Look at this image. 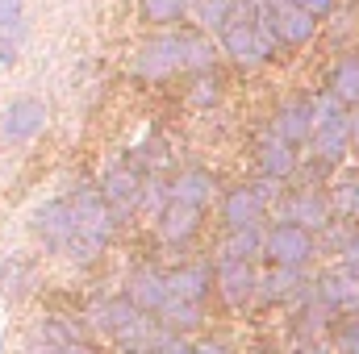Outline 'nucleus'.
<instances>
[{
	"label": "nucleus",
	"instance_id": "0eeeda50",
	"mask_svg": "<svg viewBox=\"0 0 359 354\" xmlns=\"http://www.w3.org/2000/svg\"><path fill=\"white\" fill-rule=\"evenodd\" d=\"M288 225H301V229H309L313 238L334 221V213H330V200H326V192L322 187H297L288 200H284V208H276Z\"/></svg>",
	"mask_w": 359,
	"mask_h": 354
},
{
	"label": "nucleus",
	"instance_id": "ddd939ff",
	"mask_svg": "<svg viewBox=\"0 0 359 354\" xmlns=\"http://www.w3.org/2000/svg\"><path fill=\"white\" fill-rule=\"evenodd\" d=\"M255 300L264 304H288V300H309V279L297 267H268L255 283Z\"/></svg>",
	"mask_w": 359,
	"mask_h": 354
},
{
	"label": "nucleus",
	"instance_id": "37998d69",
	"mask_svg": "<svg viewBox=\"0 0 359 354\" xmlns=\"http://www.w3.org/2000/svg\"><path fill=\"white\" fill-rule=\"evenodd\" d=\"M268 8H284V4H292V0H264Z\"/></svg>",
	"mask_w": 359,
	"mask_h": 354
},
{
	"label": "nucleus",
	"instance_id": "412c9836",
	"mask_svg": "<svg viewBox=\"0 0 359 354\" xmlns=\"http://www.w3.org/2000/svg\"><path fill=\"white\" fill-rule=\"evenodd\" d=\"M326 92H330L343 108H359V55H343V59L330 67Z\"/></svg>",
	"mask_w": 359,
	"mask_h": 354
},
{
	"label": "nucleus",
	"instance_id": "a211bd4d",
	"mask_svg": "<svg viewBox=\"0 0 359 354\" xmlns=\"http://www.w3.org/2000/svg\"><path fill=\"white\" fill-rule=\"evenodd\" d=\"M201 208H188V204H176V200H168L163 208H159V217H155V229H159V238L168 242V246H188L196 234H201Z\"/></svg>",
	"mask_w": 359,
	"mask_h": 354
},
{
	"label": "nucleus",
	"instance_id": "72a5a7b5",
	"mask_svg": "<svg viewBox=\"0 0 359 354\" xmlns=\"http://www.w3.org/2000/svg\"><path fill=\"white\" fill-rule=\"evenodd\" d=\"M334 354H359V313L334 325Z\"/></svg>",
	"mask_w": 359,
	"mask_h": 354
},
{
	"label": "nucleus",
	"instance_id": "f704fd0d",
	"mask_svg": "<svg viewBox=\"0 0 359 354\" xmlns=\"http://www.w3.org/2000/svg\"><path fill=\"white\" fill-rule=\"evenodd\" d=\"M292 4H297L301 13H309L318 25H322L326 17H334V8H339V0H292Z\"/></svg>",
	"mask_w": 359,
	"mask_h": 354
},
{
	"label": "nucleus",
	"instance_id": "5701e85b",
	"mask_svg": "<svg viewBox=\"0 0 359 354\" xmlns=\"http://www.w3.org/2000/svg\"><path fill=\"white\" fill-rule=\"evenodd\" d=\"M222 96H226V80H222V71H192V76H188L184 100H188L192 108H217Z\"/></svg>",
	"mask_w": 359,
	"mask_h": 354
},
{
	"label": "nucleus",
	"instance_id": "2eb2a0df",
	"mask_svg": "<svg viewBox=\"0 0 359 354\" xmlns=\"http://www.w3.org/2000/svg\"><path fill=\"white\" fill-rule=\"evenodd\" d=\"M213 196H217V179L209 167H184L168 179V200H176V204L205 213V204H213Z\"/></svg>",
	"mask_w": 359,
	"mask_h": 354
},
{
	"label": "nucleus",
	"instance_id": "c03bdc74",
	"mask_svg": "<svg viewBox=\"0 0 359 354\" xmlns=\"http://www.w3.org/2000/svg\"><path fill=\"white\" fill-rule=\"evenodd\" d=\"M180 4H184V13H188V8H192V4H196V0H180Z\"/></svg>",
	"mask_w": 359,
	"mask_h": 354
},
{
	"label": "nucleus",
	"instance_id": "ea45409f",
	"mask_svg": "<svg viewBox=\"0 0 359 354\" xmlns=\"http://www.w3.org/2000/svg\"><path fill=\"white\" fill-rule=\"evenodd\" d=\"M188 351H192V342H184V338H168L155 354H188Z\"/></svg>",
	"mask_w": 359,
	"mask_h": 354
},
{
	"label": "nucleus",
	"instance_id": "a878e982",
	"mask_svg": "<svg viewBox=\"0 0 359 354\" xmlns=\"http://www.w3.org/2000/svg\"><path fill=\"white\" fill-rule=\"evenodd\" d=\"M326 330H334V313L322 309L318 300H301V313H297V334H301V342H322Z\"/></svg>",
	"mask_w": 359,
	"mask_h": 354
},
{
	"label": "nucleus",
	"instance_id": "6e6552de",
	"mask_svg": "<svg viewBox=\"0 0 359 354\" xmlns=\"http://www.w3.org/2000/svg\"><path fill=\"white\" fill-rule=\"evenodd\" d=\"M121 296H126L142 317H159V309L172 300V296H168V271L155 267V263L134 267L130 279H126V292H121Z\"/></svg>",
	"mask_w": 359,
	"mask_h": 354
},
{
	"label": "nucleus",
	"instance_id": "dca6fc26",
	"mask_svg": "<svg viewBox=\"0 0 359 354\" xmlns=\"http://www.w3.org/2000/svg\"><path fill=\"white\" fill-rule=\"evenodd\" d=\"M209 292H213V263L209 259H196V263H184L176 271H168V296L172 300L205 304Z\"/></svg>",
	"mask_w": 359,
	"mask_h": 354
},
{
	"label": "nucleus",
	"instance_id": "f3484780",
	"mask_svg": "<svg viewBox=\"0 0 359 354\" xmlns=\"http://www.w3.org/2000/svg\"><path fill=\"white\" fill-rule=\"evenodd\" d=\"M268 25H271V34H276V42H280V50H297V46L313 42V34H318V21L309 13H301L297 4L268 8Z\"/></svg>",
	"mask_w": 359,
	"mask_h": 354
},
{
	"label": "nucleus",
	"instance_id": "c9c22d12",
	"mask_svg": "<svg viewBox=\"0 0 359 354\" xmlns=\"http://www.w3.org/2000/svg\"><path fill=\"white\" fill-rule=\"evenodd\" d=\"M339 267H343V271H347L351 279H359V229L351 234V242H347V246L339 250Z\"/></svg>",
	"mask_w": 359,
	"mask_h": 354
},
{
	"label": "nucleus",
	"instance_id": "393cba45",
	"mask_svg": "<svg viewBox=\"0 0 359 354\" xmlns=\"http://www.w3.org/2000/svg\"><path fill=\"white\" fill-rule=\"evenodd\" d=\"M205 321V304H184V300H168L163 309H159V325L172 334V338H180L184 330H196Z\"/></svg>",
	"mask_w": 359,
	"mask_h": 354
},
{
	"label": "nucleus",
	"instance_id": "423d86ee",
	"mask_svg": "<svg viewBox=\"0 0 359 354\" xmlns=\"http://www.w3.org/2000/svg\"><path fill=\"white\" fill-rule=\"evenodd\" d=\"M309 300H318L334 317H355L359 313V279H351L343 267H330V271H322L309 283Z\"/></svg>",
	"mask_w": 359,
	"mask_h": 354
},
{
	"label": "nucleus",
	"instance_id": "aec40b11",
	"mask_svg": "<svg viewBox=\"0 0 359 354\" xmlns=\"http://www.w3.org/2000/svg\"><path fill=\"white\" fill-rule=\"evenodd\" d=\"M138 317H142V313H138L126 296H109V300H100V304L92 309L88 321H92V330H96V334H104V338H113V342H117V338L138 321Z\"/></svg>",
	"mask_w": 359,
	"mask_h": 354
},
{
	"label": "nucleus",
	"instance_id": "a19ab883",
	"mask_svg": "<svg viewBox=\"0 0 359 354\" xmlns=\"http://www.w3.org/2000/svg\"><path fill=\"white\" fill-rule=\"evenodd\" d=\"M292 354H334V351H330L326 342H301V346H297Z\"/></svg>",
	"mask_w": 359,
	"mask_h": 354
},
{
	"label": "nucleus",
	"instance_id": "bb28decb",
	"mask_svg": "<svg viewBox=\"0 0 359 354\" xmlns=\"http://www.w3.org/2000/svg\"><path fill=\"white\" fill-rule=\"evenodd\" d=\"M192 17H196V29L213 38V34H222L234 21V0H196Z\"/></svg>",
	"mask_w": 359,
	"mask_h": 354
},
{
	"label": "nucleus",
	"instance_id": "f8f14e48",
	"mask_svg": "<svg viewBox=\"0 0 359 354\" xmlns=\"http://www.w3.org/2000/svg\"><path fill=\"white\" fill-rule=\"evenodd\" d=\"M138 187H142V171L138 167H109L104 171V179L96 183V192L104 196V204L126 221L130 213H138Z\"/></svg>",
	"mask_w": 359,
	"mask_h": 354
},
{
	"label": "nucleus",
	"instance_id": "cd10ccee",
	"mask_svg": "<svg viewBox=\"0 0 359 354\" xmlns=\"http://www.w3.org/2000/svg\"><path fill=\"white\" fill-rule=\"evenodd\" d=\"M34 263L25 259V255H13V259H4L0 263V292L4 296H25L29 288H34Z\"/></svg>",
	"mask_w": 359,
	"mask_h": 354
},
{
	"label": "nucleus",
	"instance_id": "2f4dec72",
	"mask_svg": "<svg viewBox=\"0 0 359 354\" xmlns=\"http://www.w3.org/2000/svg\"><path fill=\"white\" fill-rule=\"evenodd\" d=\"M25 34V0H0V38H17Z\"/></svg>",
	"mask_w": 359,
	"mask_h": 354
},
{
	"label": "nucleus",
	"instance_id": "39448f33",
	"mask_svg": "<svg viewBox=\"0 0 359 354\" xmlns=\"http://www.w3.org/2000/svg\"><path fill=\"white\" fill-rule=\"evenodd\" d=\"M29 229H34V238L42 242V250H46V255H63V246L76 238V221H72L67 200H63V196H55V200L38 204V208H34V217H29Z\"/></svg>",
	"mask_w": 359,
	"mask_h": 354
},
{
	"label": "nucleus",
	"instance_id": "9d476101",
	"mask_svg": "<svg viewBox=\"0 0 359 354\" xmlns=\"http://www.w3.org/2000/svg\"><path fill=\"white\" fill-rule=\"evenodd\" d=\"M46 129V104L38 96H17L8 108H4V121H0V138L21 146L29 138H38Z\"/></svg>",
	"mask_w": 359,
	"mask_h": 354
},
{
	"label": "nucleus",
	"instance_id": "e433bc0d",
	"mask_svg": "<svg viewBox=\"0 0 359 354\" xmlns=\"http://www.w3.org/2000/svg\"><path fill=\"white\" fill-rule=\"evenodd\" d=\"M188 354H234V351H230V342H222V338H205V342H196Z\"/></svg>",
	"mask_w": 359,
	"mask_h": 354
},
{
	"label": "nucleus",
	"instance_id": "c85d7f7f",
	"mask_svg": "<svg viewBox=\"0 0 359 354\" xmlns=\"http://www.w3.org/2000/svg\"><path fill=\"white\" fill-rule=\"evenodd\" d=\"M138 17L155 29H172L176 21H184V4L180 0H138Z\"/></svg>",
	"mask_w": 359,
	"mask_h": 354
},
{
	"label": "nucleus",
	"instance_id": "6ab92c4d",
	"mask_svg": "<svg viewBox=\"0 0 359 354\" xmlns=\"http://www.w3.org/2000/svg\"><path fill=\"white\" fill-rule=\"evenodd\" d=\"M255 167H259V179H268V183H284V179L297 176V167H301V159H297V150L292 146H284L280 138H264L259 142V150H255Z\"/></svg>",
	"mask_w": 359,
	"mask_h": 354
},
{
	"label": "nucleus",
	"instance_id": "b1692460",
	"mask_svg": "<svg viewBox=\"0 0 359 354\" xmlns=\"http://www.w3.org/2000/svg\"><path fill=\"white\" fill-rule=\"evenodd\" d=\"M184 71H217V42L201 29H184Z\"/></svg>",
	"mask_w": 359,
	"mask_h": 354
},
{
	"label": "nucleus",
	"instance_id": "c756f323",
	"mask_svg": "<svg viewBox=\"0 0 359 354\" xmlns=\"http://www.w3.org/2000/svg\"><path fill=\"white\" fill-rule=\"evenodd\" d=\"M326 200H330L334 221H339V217H343V221H355L359 217V179H343V183H334V192H326Z\"/></svg>",
	"mask_w": 359,
	"mask_h": 354
},
{
	"label": "nucleus",
	"instance_id": "4be33fe9",
	"mask_svg": "<svg viewBox=\"0 0 359 354\" xmlns=\"http://www.w3.org/2000/svg\"><path fill=\"white\" fill-rule=\"evenodd\" d=\"M217 259H230V263H255V259H264V229H226Z\"/></svg>",
	"mask_w": 359,
	"mask_h": 354
},
{
	"label": "nucleus",
	"instance_id": "9b49d317",
	"mask_svg": "<svg viewBox=\"0 0 359 354\" xmlns=\"http://www.w3.org/2000/svg\"><path fill=\"white\" fill-rule=\"evenodd\" d=\"M217 38H222L217 50H222L230 63H238L243 71H255V67L268 63V59H264V46H259V34H255V21H230Z\"/></svg>",
	"mask_w": 359,
	"mask_h": 354
},
{
	"label": "nucleus",
	"instance_id": "79ce46f5",
	"mask_svg": "<svg viewBox=\"0 0 359 354\" xmlns=\"http://www.w3.org/2000/svg\"><path fill=\"white\" fill-rule=\"evenodd\" d=\"M351 150H359V108H351Z\"/></svg>",
	"mask_w": 359,
	"mask_h": 354
},
{
	"label": "nucleus",
	"instance_id": "473e14b6",
	"mask_svg": "<svg viewBox=\"0 0 359 354\" xmlns=\"http://www.w3.org/2000/svg\"><path fill=\"white\" fill-rule=\"evenodd\" d=\"M100 250H104V246H96V242H88V238H80V234H76V238L63 246V259H67V263H76V267H92L96 259H100Z\"/></svg>",
	"mask_w": 359,
	"mask_h": 354
},
{
	"label": "nucleus",
	"instance_id": "f257e3e1",
	"mask_svg": "<svg viewBox=\"0 0 359 354\" xmlns=\"http://www.w3.org/2000/svg\"><path fill=\"white\" fill-rule=\"evenodd\" d=\"M63 200H67V208H72V221H76V234H80V238H88V242H96V246H109V242L117 238L121 217L104 204V196L96 192V183L72 187Z\"/></svg>",
	"mask_w": 359,
	"mask_h": 354
},
{
	"label": "nucleus",
	"instance_id": "4c0bfd02",
	"mask_svg": "<svg viewBox=\"0 0 359 354\" xmlns=\"http://www.w3.org/2000/svg\"><path fill=\"white\" fill-rule=\"evenodd\" d=\"M17 50H21L17 38H0V67H13L17 63Z\"/></svg>",
	"mask_w": 359,
	"mask_h": 354
},
{
	"label": "nucleus",
	"instance_id": "a18cd8bd",
	"mask_svg": "<svg viewBox=\"0 0 359 354\" xmlns=\"http://www.w3.org/2000/svg\"><path fill=\"white\" fill-rule=\"evenodd\" d=\"M34 354H46V351H34Z\"/></svg>",
	"mask_w": 359,
	"mask_h": 354
},
{
	"label": "nucleus",
	"instance_id": "7ed1b4c3",
	"mask_svg": "<svg viewBox=\"0 0 359 354\" xmlns=\"http://www.w3.org/2000/svg\"><path fill=\"white\" fill-rule=\"evenodd\" d=\"M176 71H184V29L180 34H155L138 46L134 55V80H147V84H163L172 80Z\"/></svg>",
	"mask_w": 359,
	"mask_h": 354
},
{
	"label": "nucleus",
	"instance_id": "1a4fd4ad",
	"mask_svg": "<svg viewBox=\"0 0 359 354\" xmlns=\"http://www.w3.org/2000/svg\"><path fill=\"white\" fill-rule=\"evenodd\" d=\"M255 283H259L255 263H230V259L213 263V288L230 309H247L255 300Z\"/></svg>",
	"mask_w": 359,
	"mask_h": 354
},
{
	"label": "nucleus",
	"instance_id": "4468645a",
	"mask_svg": "<svg viewBox=\"0 0 359 354\" xmlns=\"http://www.w3.org/2000/svg\"><path fill=\"white\" fill-rule=\"evenodd\" d=\"M271 138H280L284 146H305L313 138V104L309 96H297V100H284L276 121H271Z\"/></svg>",
	"mask_w": 359,
	"mask_h": 354
},
{
	"label": "nucleus",
	"instance_id": "7c9ffc66",
	"mask_svg": "<svg viewBox=\"0 0 359 354\" xmlns=\"http://www.w3.org/2000/svg\"><path fill=\"white\" fill-rule=\"evenodd\" d=\"M168 204V183L159 176H142V187H138V213H155Z\"/></svg>",
	"mask_w": 359,
	"mask_h": 354
},
{
	"label": "nucleus",
	"instance_id": "58836bf2",
	"mask_svg": "<svg viewBox=\"0 0 359 354\" xmlns=\"http://www.w3.org/2000/svg\"><path fill=\"white\" fill-rule=\"evenodd\" d=\"M55 354H100L92 342H84V338H76V342H67V346H59Z\"/></svg>",
	"mask_w": 359,
	"mask_h": 354
},
{
	"label": "nucleus",
	"instance_id": "f03ea898",
	"mask_svg": "<svg viewBox=\"0 0 359 354\" xmlns=\"http://www.w3.org/2000/svg\"><path fill=\"white\" fill-rule=\"evenodd\" d=\"M271 200H276V183H268V179L226 187L222 192V221H226V229H264Z\"/></svg>",
	"mask_w": 359,
	"mask_h": 354
},
{
	"label": "nucleus",
	"instance_id": "20e7f679",
	"mask_svg": "<svg viewBox=\"0 0 359 354\" xmlns=\"http://www.w3.org/2000/svg\"><path fill=\"white\" fill-rule=\"evenodd\" d=\"M264 259L271 267H297V271H305L318 259V238L309 229H301V225L276 221V225L264 229Z\"/></svg>",
	"mask_w": 359,
	"mask_h": 354
}]
</instances>
